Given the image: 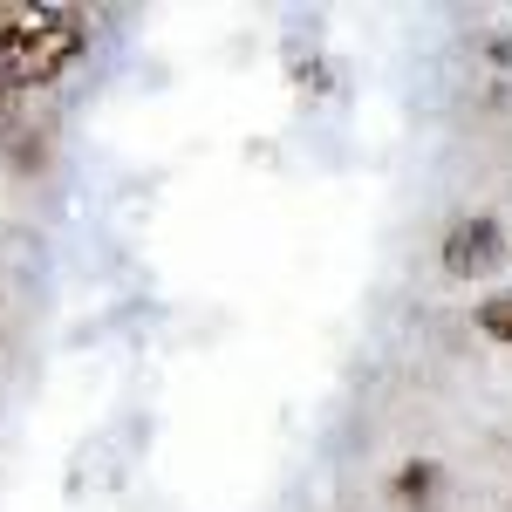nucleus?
<instances>
[{"label": "nucleus", "instance_id": "5", "mask_svg": "<svg viewBox=\"0 0 512 512\" xmlns=\"http://www.w3.org/2000/svg\"><path fill=\"white\" fill-rule=\"evenodd\" d=\"M0 103H7V82H0Z\"/></svg>", "mask_w": 512, "mask_h": 512}, {"label": "nucleus", "instance_id": "2", "mask_svg": "<svg viewBox=\"0 0 512 512\" xmlns=\"http://www.w3.org/2000/svg\"><path fill=\"white\" fill-rule=\"evenodd\" d=\"M499 260H506V233H499V219H485V212L458 219V226L444 233V274L478 280V274H492Z\"/></svg>", "mask_w": 512, "mask_h": 512}, {"label": "nucleus", "instance_id": "1", "mask_svg": "<svg viewBox=\"0 0 512 512\" xmlns=\"http://www.w3.org/2000/svg\"><path fill=\"white\" fill-rule=\"evenodd\" d=\"M89 48L82 7H35V0H0V82L41 89Z\"/></svg>", "mask_w": 512, "mask_h": 512}, {"label": "nucleus", "instance_id": "4", "mask_svg": "<svg viewBox=\"0 0 512 512\" xmlns=\"http://www.w3.org/2000/svg\"><path fill=\"white\" fill-rule=\"evenodd\" d=\"M478 328H485L492 342H512V294H492V301H478Z\"/></svg>", "mask_w": 512, "mask_h": 512}, {"label": "nucleus", "instance_id": "3", "mask_svg": "<svg viewBox=\"0 0 512 512\" xmlns=\"http://www.w3.org/2000/svg\"><path fill=\"white\" fill-rule=\"evenodd\" d=\"M390 492L403 499V506H431V499H437V465H424V458H417V465H403Z\"/></svg>", "mask_w": 512, "mask_h": 512}]
</instances>
